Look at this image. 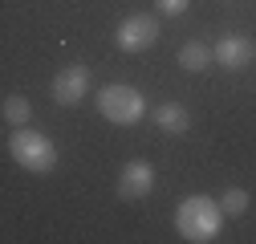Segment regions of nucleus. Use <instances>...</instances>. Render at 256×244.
Wrapping results in <instances>:
<instances>
[{"mask_svg": "<svg viewBox=\"0 0 256 244\" xmlns=\"http://www.w3.org/2000/svg\"><path fill=\"white\" fill-rule=\"evenodd\" d=\"M220 224H224V208H220L216 200H208V196H183L179 208H175V228H179V236L191 240V244L216 240Z\"/></svg>", "mask_w": 256, "mask_h": 244, "instance_id": "obj_1", "label": "nucleus"}, {"mask_svg": "<svg viewBox=\"0 0 256 244\" xmlns=\"http://www.w3.org/2000/svg\"><path fill=\"white\" fill-rule=\"evenodd\" d=\"M114 41H118L122 53H142V49H150V45L158 41V20L146 16V12H134V16H126V20L118 24Z\"/></svg>", "mask_w": 256, "mask_h": 244, "instance_id": "obj_4", "label": "nucleus"}, {"mask_svg": "<svg viewBox=\"0 0 256 244\" xmlns=\"http://www.w3.org/2000/svg\"><path fill=\"white\" fill-rule=\"evenodd\" d=\"M154 126L167 130V134H187L191 114H187V106H179V102H163V106H154Z\"/></svg>", "mask_w": 256, "mask_h": 244, "instance_id": "obj_8", "label": "nucleus"}, {"mask_svg": "<svg viewBox=\"0 0 256 244\" xmlns=\"http://www.w3.org/2000/svg\"><path fill=\"white\" fill-rule=\"evenodd\" d=\"M8 155L16 159V167L33 171V175H49L57 167V146L41 130H28V126H16V134L8 138Z\"/></svg>", "mask_w": 256, "mask_h": 244, "instance_id": "obj_2", "label": "nucleus"}, {"mask_svg": "<svg viewBox=\"0 0 256 244\" xmlns=\"http://www.w3.org/2000/svg\"><path fill=\"white\" fill-rule=\"evenodd\" d=\"M154 4H158V12L179 16V12H187V4H191V0H154Z\"/></svg>", "mask_w": 256, "mask_h": 244, "instance_id": "obj_12", "label": "nucleus"}, {"mask_svg": "<svg viewBox=\"0 0 256 244\" xmlns=\"http://www.w3.org/2000/svg\"><path fill=\"white\" fill-rule=\"evenodd\" d=\"M150 188H154V167L146 159L122 163V171H118V196L122 200H146Z\"/></svg>", "mask_w": 256, "mask_h": 244, "instance_id": "obj_6", "label": "nucleus"}, {"mask_svg": "<svg viewBox=\"0 0 256 244\" xmlns=\"http://www.w3.org/2000/svg\"><path fill=\"white\" fill-rule=\"evenodd\" d=\"M90 70L86 66H70V70H61L57 78H53V86H49V94H53V102L57 106H78L86 94H90Z\"/></svg>", "mask_w": 256, "mask_h": 244, "instance_id": "obj_5", "label": "nucleus"}, {"mask_svg": "<svg viewBox=\"0 0 256 244\" xmlns=\"http://www.w3.org/2000/svg\"><path fill=\"white\" fill-rule=\"evenodd\" d=\"M248 192L244 188H228V192H224L220 196V208H224V216H244V212H248Z\"/></svg>", "mask_w": 256, "mask_h": 244, "instance_id": "obj_11", "label": "nucleus"}, {"mask_svg": "<svg viewBox=\"0 0 256 244\" xmlns=\"http://www.w3.org/2000/svg\"><path fill=\"white\" fill-rule=\"evenodd\" d=\"M98 114L106 122H114V126H134V122L146 114V102L134 86H126V82H110L98 90Z\"/></svg>", "mask_w": 256, "mask_h": 244, "instance_id": "obj_3", "label": "nucleus"}, {"mask_svg": "<svg viewBox=\"0 0 256 244\" xmlns=\"http://www.w3.org/2000/svg\"><path fill=\"white\" fill-rule=\"evenodd\" d=\"M4 118L12 122V126H24V122L33 118V106H28V98H24V94H8V98H4Z\"/></svg>", "mask_w": 256, "mask_h": 244, "instance_id": "obj_10", "label": "nucleus"}, {"mask_svg": "<svg viewBox=\"0 0 256 244\" xmlns=\"http://www.w3.org/2000/svg\"><path fill=\"white\" fill-rule=\"evenodd\" d=\"M216 61V49H208V45H200V41H187L183 49H179V66L187 70V74H200V70H208Z\"/></svg>", "mask_w": 256, "mask_h": 244, "instance_id": "obj_9", "label": "nucleus"}, {"mask_svg": "<svg viewBox=\"0 0 256 244\" xmlns=\"http://www.w3.org/2000/svg\"><path fill=\"white\" fill-rule=\"evenodd\" d=\"M252 57H256V41L244 33H228L216 45V61L224 70H244V66H252Z\"/></svg>", "mask_w": 256, "mask_h": 244, "instance_id": "obj_7", "label": "nucleus"}]
</instances>
